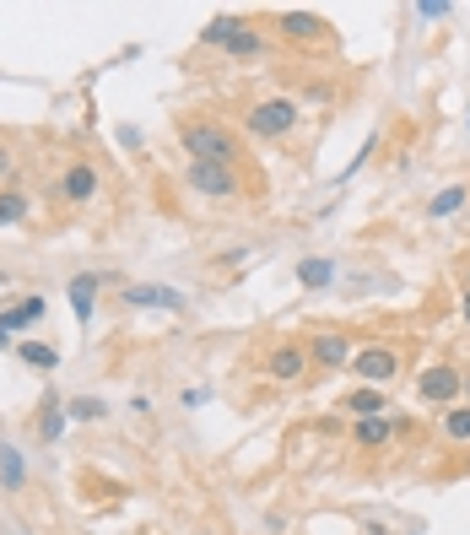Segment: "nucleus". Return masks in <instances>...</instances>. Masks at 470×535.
<instances>
[{"label": "nucleus", "instance_id": "13", "mask_svg": "<svg viewBox=\"0 0 470 535\" xmlns=\"http://www.w3.org/2000/svg\"><path fill=\"white\" fill-rule=\"evenodd\" d=\"M298 287H308V292H325L330 282H335V260L330 254H308V260H298Z\"/></svg>", "mask_w": 470, "mask_h": 535}, {"label": "nucleus", "instance_id": "22", "mask_svg": "<svg viewBox=\"0 0 470 535\" xmlns=\"http://www.w3.org/2000/svg\"><path fill=\"white\" fill-rule=\"evenodd\" d=\"M65 417H71V422H103V417H109V406H103L98 395H76V400H65Z\"/></svg>", "mask_w": 470, "mask_h": 535}, {"label": "nucleus", "instance_id": "4", "mask_svg": "<svg viewBox=\"0 0 470 535\" xmlns=\"http://www.w3.org/2000/svg\"><path fill=\"white\" fill-rule=\"evenodd\" d=\"M416 395H422V406H454V400L465 395V373L454 363H433L416 379Z\"/></svg>", "mask_w": 470, "mask_h": 535}, {"label": "nucleus", "instance_id": "23", "mask_svg": "<svg viewBox=\"0 0 470 535\" xmlns=\"http://www.w3.org/2000/svg\"><path fill=\"white\" fill-rule=\"evenodd\" d=\"M443 438H449V444H470V406L443 411Z\"/></svg>", "mask_w": 470, "mask_h": 535}, {"label": "nucleus", "instance_id": "11", "mask_svg": "<svg viewBox=\"0 0 470 535\" xmlns=\"http://www.w3.org/2000/svg\"><path fill=\"white\" fill-rule=\"evenodd\" d=\"M276 33L281 38H298V44H314V38H325V17H319V11H281Z\"/></svg>", "mask_w": 470, "mask_h": 535}, {"label": "nucleus", "instance_id": "31", "mask_svg": "<svg viewBox=\"0 0 470 535\" xmlns=\"http://www.w3.org/2000/svg\"><path fill=\"white\" fill-rule=\"evenodd\" d=\"M6 282H11V276H6V271H0V287H6Z\"/></svg>", "mask_w": 470, "mask_h": 535}, {"label": "nucleus", "instance_id": "28", "mask_svg": "<svg viewBox=\"0 0 470 535\" xmlns=\"http://www.w3.org/2000/svg\"><path fill=\"white\" fill-rule=\"evenodd\" d=\"M0 346H17V341H11V330H6V325H0Z\"/></svg>", "mask_w": 470, "mask_h": 535}, {"label": "nucleus", "instance_id": "6", "mask_svg": "<svg viewBox=\"0 0 470 535\" xmlns=\"http://www.w3.org/2000/svg\"><path fill=\"white\" fill-rule=\"evenodd\" d=\"M260 368H265V379H271V384H298L314 363H308V346L281 341V346H271V352H265V363H260Z\"/></svg>", "mask_w": 470, "mask_h": 535}, {"label": "nucleus", "instance_id": "19", "mask_svg": "<svg viewBox=\"0 0 470 535\" xmlns=\"http://www.w3.org/2000/svg\"><path fill=\"white\" fill-rule=\"evenodd\" d=\"M17 357L28 368H38V373H55L60 368V352H55V346H44V341H17Z\"/></svg>", "mask_w": 470, "mask_h": 535}, {"label": "nucleus", "instance_id": "12", "mask_svg": "<svg viewBox=\"0 0 470 535\" xmlns=\"http://www.w3.org/2000/svg\"><path fill=\"white\" fill-rule=\"evenodd\" d=\"M395 433H406V422H395V417H362L357 427H352V438L362 449H384Z\"/></svg>", "mask_w": 470, "mask_h": 535}, {"label": "nucleus", "instance_id": "15", "mask_svg": "<svg viewBox=\"0 0 470 535\" xmlns=\"http://www.w3.org/2000/svg\"><path fill=\"white\" fill-rule=\"evenodd\" d=\"M28 217H33V195L22 190V184H6V190H0V227H17Z\"/></svg>", "mask_w": 470, "mask_h": 535}, {"label": "nucleus", "instance_id": "7", "mask_svg": "<svg viewBox=\"0 0 470 535\" xmlns=\"http://www.w3.org/2000/svg\"><path fill=\"white\" fill-rule=\"evenodd\" d=\"M98 190H103L98 168H92L87 157H76V163L65 168V179H60V200L65 206H87V200H98Z\"/></svg>", "mask_w": 470, "mask_h": 535}, {"label": "nucleus", "instance_id": "17", "mask_svg": "<svg viewBox=\"0 0 470 535\" xmlns=\"http://www.w3.org/2000/svg\"><path fill=\"white\" fill-rule=\"evenodd\" d=\"M44 309H49L44 298H22V303H11V309H0V325H6V330H28V325H44Z\"/></svg>", "mask_w": 470, "mask_h": 535}, {"label": "nucleus", "instance_id": "2", "mask_svg": "<svg viewBox=\"0 0 470 535\" xmlns=\"http://www.w3.org/2000/svg\"><path fill=\"white\" fill-rule=\"evenodd\" d=\"M298 119H303L298 98H260L244 114V125H249V136H260V141H281V136L298 130Z\"/></svg>", "mask_w": 470, "mask_h": 535}, {"label": "nucleus", "instance_id": "10", "mask_svg": "<svg viewBox=\"0 0 470 535\" xmlns=\"http://www.w3.org/2000/svg\"><path fill=\"white\" fill-rule=\"evenodd\" d=\"M98 287H103V276H98V271H82V276H71V282H65L71 314L82 319V325H92V303H98Z\"/></svg>", "mask_w": 470, "mask_h": 535}, {"label": "nucleus", "instance_id": "18", "mask_svg": "<svg viewBox=\"0 0 470 535\" xmlns=\"http://www.w3.org/2000/svg\"><path fill=\"white\" fill-rule=\"evenodd\" d=\"M470 200V184H443V190L427 200V222H443V217H454V211H460Z\"/></svg>", "mask_w": 470, "mask_h": 535}, {"label": "nucleus", "instance_id": "21", "mask_svg": "<svg viewBox=\"0 0 470 535\" xmlns=\"http://www.w3.org/2000/svg\"><path fill=\"white\" fill-rule=\"evenodd\" d=\"M260 55H265V33L260 28H244L233 44H227V60H260Z\"/></svg>", "mask_w": 470, "mask_h": 535}, {"label": "nucleus", "instance_id": "20", "mask_svg": "<svg viewBox=\"0 0 470 535\" xmlns=\"http://www.w3.org/2000/svg\"><path fill=\"white\" fill-rule=\"evenodd\" d=\"M22 481H28V471H22V454L11 449V444H0V487L22 492Z\"/></svg>", "mask_w": 470, "mask_h": 535}, {"label": "nucleus", "instance_id": "16", "mask_svg": "<svg viewBox=\"0 0 470 535\" xmlns=\"http://www.w3.org/2000/svg\"><path fill=\"white\" fill-rule=\"evenodd\" d=\"M341 411H352L357 422H362V417H384V411H389V400H384V390H373V384H362V390L341 395Z\"/></svg>", "mask_w": 470, "mask_h": 535}, {"label": "nucleus", "instance_id": "14", "mask_svg": "<svg viewBox=\"0 0 470 535\" xmlns=\"http://www.w3.org/2000/svg\"><path fill=\"white\" fill-rule=\"evenodd\" d=\"M244 28H249L244 17H233V11H222V17H211L206 28H200V44H206V49H227V44H233V38L244 33Z\"/></svg>", "mask_w": 470, "mask_h": 535}, {"label": "nucleus", "instance_id": "1", "mask_svg": "<svg viewBox=\"0 0 470 535\" xmlns=\"http://www.w3.org/2000/svg\"><path fill=\"white\" fill-rule=\"evenodd\" d=\"M179 146L190 152V163H227L233 168L238 157V136L233 130H222L217 119H184V130H179Z\"/></svg>", "mask_w": 470, "mask_h": 535}, {"label": "nucleus", "instance_id": "27", "mask_svg": "<svg viewBox=\"0 0 470 535\" xmlns=\"http://www.w3.org/2000/svg\"><path fill=\"white\" fill-rule=\"evenodd\" d=\"M11 173H17V152H11L6 141H0V190L11 184Z\"/></svg>", "mask_w": 470, "mask_h": 535}, {"label": "nucleus", "instance_id": "8", "mask_svg": "<svg viewBox=\"0 0 470 535\" xmlns=\"http://www.w3.org/2000/svg\"><path fill=\"white\" fill-rule=\"evenodd\" d=\"M352 341L341 336V330H325V336H314L308 341V363L314 368H325V373H335V368H352Z\"/></svg>", "mask_w": 470, "mask_h": 535}, {"label": "nucleus", "instance_id": "9", "mask_svg": "<svg viewBox=\"0 0 470 535\" xmlns=\"http://www.w3.org/2000/svg\"><path fill=\"white\" fill-rule=\"evenodd\" d=\"M125 309H168V314H184V292H173V287H163V282L125 287Z\"/></svg>", "mask_w": 470, "mask_h": 535}, {"label": "nucleus", "instance_id": "25", "mask_svg": "<svg viewBox=\"0 0 470 535\" xmlns=\"http://www.w3.org/2000/svg\"><path fill=\"white\" fill-rule=\"evenodd\" d=\"M373 152H379V136H368V141H362V152H357V157H352V163H346V168H341V179H335V184L357 179V173H362V168H368V157H373Z\"/></svg>", "mask_w": 470, "mask_h": 535}, {"label": "nucleus", "instance_id": "26", "mask_svg": "<svg viewBox=\"0 0 470 535\" xmlns=\"http://www.w3.org/2000/svg\"><path fill=\"white\" fill-rule=\"evenodd\" d=\"M416 17H422V22H443V17H454V6H449V0H416Z\"/></svg>", "mask_w": 470, "mask_h": 535}, {"label": "nucleus", "instance_id": "30", "mask_svg": "<svg viewBox=\"0 0 470 535\" xmlns=\"http://www.w3.org/2000/svg\"><path fill=\"white\" fill-rule=\"evenodd\" d=\"M465 400H470V373H465Z\"/></svg>", "mask_w": 470, "mask_h": 535}, {"label": "nucleus", "instance_id": "24", "mask_svg": "<svg viewBox=\"0 0 470 535\" xmlns=\"http://www.w3.org/2000/svg\"><path fill=\"white\" fill-rule=\"evenodd\" d=\"M60 433H65V406L49 395L44 400V417H38V438H60Z\"/></svg>", "mask_w": 470, "mask_h": 535}, {"label": "nucleus", "instance_id": "29", "mask_svg": "<svg viewBox=\"0 0 470 535\" xmlns=\"http://www.w3.org/2000/svg\"><path fill=\"white\" fill-rule=\"evenodd\" d=\"M460 309H465V319H470V287H465V303H460Z\"/></svg>", "mask_w": 470, "mask_h": 535}, {"label": "nucleus", "instance_id": "3", "mask_svg": "<svg viewBox=\"0 0 470 535\" xmlns=\"http://www.w3.org/2000/svg\"><path fill=\"white\" fill-rule=\"evenodd\" d=\"M190 190L195 195H206V200H238L244 195V179H238V168H227V163H190Z\"/></svg>", "mask_w": 470, "mask_h": 535}, {"label": "nucleus", "instance_id": "5", "mask_svg": "<svg viewBox=\"0 0 470 535\" xmlns=\"http://www.w3.org/2000/svg\"><path fill=\"white\" fill-rule=\"evenodd\" d=\"M352 373L362 384H373V390H389V384L400 379V352L395 346H362L352 357Z\"/></svg>", "mask_w": 470, "mask_h": 535}]
</instances>
